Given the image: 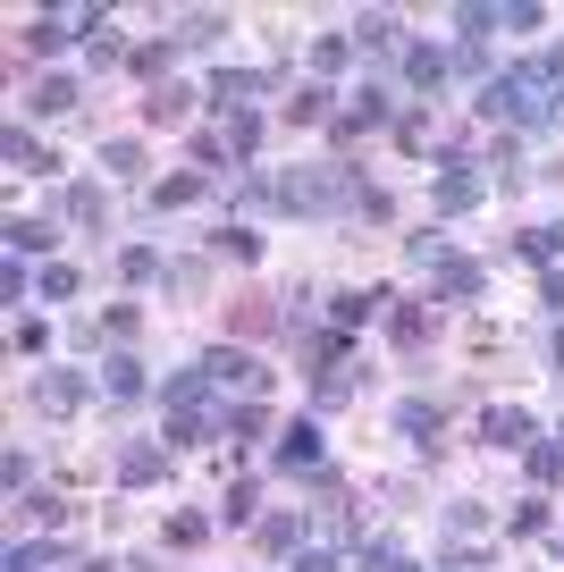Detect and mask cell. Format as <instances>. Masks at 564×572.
Segmentation results:
<instances>
[{
	"instance_id": "obj_17",
	"label": "cell",
	"mask_w": 564,
	"mask_h": 572,
	"mask_svg": "<svg viewBox=\"0 0 564 572\" xmlns=\"http://www.w3.org/2000/svg\"><path fill=\"white\" fill-rule=\"evenodd\" d=\"M228 144H236V152H253V144H261V119H253V110H236V119H228Z\"/></svg>"
},
{
	"instance_id": "obj_16",
	"label": "cell",
	"mask_w": 564,
	"mask_h": 572,
	"mask_svg": "<svg viewBox=\"0 0 564 572\" xmlns=\"http://www.w3.org/2000/svg\"><path fill=\"white\" fill-rule=\"evenodd\" d=\"M119 472H126V480H152V472H160V446H126Z\"/></svg>"
},
{
	"instance_id": "obj_9",
	"label": "cell",
	"mask_w": 564,
	"mask_h": 572,
	"mask_svg": "<svg viewBox=\"0 0 564 572\" xmlns=\"http://www.w3.org/2000/svg\"><path fill=\"white\" fill-rule=\"evenodd\" d=\"M144 119H152V127H177V119H186V94H177V85H160V94L144 101Z\"/></svg>"
},
{
	"instance_id": "obj_6",
	"label": "cell",
	"mask_w": 564,
	"mask_h": 572,
	"mask_svg": "<svg viewBox=\"0 0 564 572\" xmlns=\"http://www.w3.org/2000/svg\"><path fill=\"white\" fill-rule=\"evenodd\" d=\"M405 76H413V85H439V76H446V51H439V42H413V51H405Z\"/></svg>"
},
{
	"instance_id": "obj_12",
	"label": "cell",
	"mask_w": 564,
	"mask_h": 572,
	"mask_svg": "<svg viewBox=\"0 0 564 572\" xmlns=\"http://www.w3.org/2000/svg\"><path fill=\"white\" fill-rule=\"evenodd\" d=\"M363 572H421L405 547H363Z\"/></svg>"
},
{
	"instance_id": "obj_5",
	"label": "cell",
	"mask_w": 564,
	"mask_h": 572,
	"mask_svg": "<svg viewBox=\"0 0 564 572\" xmlns=\"http://www.w3.org/2000/svg\"><path fill=\"white\" fill-rule=\"evenodd\" d=\"M203 380H211V387H261V371H253L245 353H211V362H203Z\"/></svg>"
},
{
	"instance_id": "obj_1",
	"label": "cell",
	"mask_w": 564,
	"mask_h": 572,
	"mask_svg": "<svg viewBox=\"0 0 564 572\" xmlns=\"http://www.w3.org/2000/svg\"><path fill=\"white\" fill-rule=\"evenodd\" d=\"M480 110H489V119H514V127H548V119L564 110V42L548 51V60H531V67H505V76H489Z\"/></svg>"
},
{
	"instance_id": "obj_14",
	"label": "cell",
	"mask_w": 564,
	"mask_h": 572,
	"mask_svg": "<svg viewBox=\"0 0 564 572\" xmlns=\"http://www.w3.org/2000/svg\"><path fill=\"white\" fill-rule=\"evenodd\" d=\"M34 110H76V85H68V76H51V85H34Z\"/></svg>"
},
{
	"instance_id": "obj_4",
	"label": "cell",
	"mask_w": 564,
	"mask_h": 572,
	"mask_svg": "<svg viewBox=\"0 0 564 572\" xmlns=\"http://www.w3.org/2000/svg\"><path fill=\"white\" fill-rule=\"evenodd\" d=\"M480 430H489V446H531V413H523V405H498Z\"/></svg>"
},
{
	"instance_id": "obj_19",
	"label": "cell",
	"mask_w": 564,
	"mask_h": 572,
	"mask_svg": "<svg viewBox=\"0 0 564 572\" xmlns=\"http://www.w3.org/2000/svg\"><path fill=\"white\" fill-rule=\"evenodd\" d=\"M396 42V17H363V51H388Z\"/></svg>"
},
{
	"instance_id": "obj_7",
	"label": "cell",
	"mask_w": 564,
	"mask_h": 572,
	"mask_svg": "<svg viewBox=\"0 0 564 572\" xmlns=\"http://www.w3.org/2000/svg\"><path fill=\"white\" fill-rule=\"evenodd\" d=\"M471 202H480V177H471V169L439 177V211H471Z\"/></svg>"
},
{
	"instance_id": "obj_20",
	"label": "cell",
	"mask_w": 564,
	"mask_h": 572,
	"mask_svg": "<svg viewBox=\"0 0 564 572\" xmlns=\"http://www.w3.org/2000/svg\"><path fill=\"white\" fill-rule=\"evenodd\" d=\"M295 572H338V556H329V547H312V556H304Z\"/></svg>"
},
{
	"instance_id": "obj_3",
	"label": "cell",
	"mask_w": 564,
	"mask_h": 572,
	"mask_svg": "<svg viewBox=\"0 0 564 572\" xmlns=\"http://www.w3.org/2000/svg\"><path fill=\"white\" fill-rule=\"evenodd\" d=\"M279 463H286V472H312V463H320V430H312V421H295V430L279 438Z\"/></svg>"
},
{
	"instance_id": "obj_2",
	"label": "cell",
	"mask_w": 564,
	"mask_h": 572,
	"mask_svg": "<svg viewBox=\"0 0 564 572\" xmlns=\"http://www.w3.org/2000/svg\"><path fill=\"white\" fill-rule=\"evenodd\" d=\"M76 396H85L76 371H42V380H34V405H42V413H76Z\"/></svg>"
},
{
	"instance_id": "obj_11",
	"label": "cell",
	"mask_w": 564,
	"mask_h": 572,
	"mask_svg": "<svg viewBox=\"0 0 564 572\" xmlns=\"http://www.w3.org/2000/svg\"><path fill=\"white\" fill-rule=\"evenodd\" d=\"M42 245H51L42 220H9V253H42Z\"/></svg>"
},
{
	"instance_id": "obj_15",
	"label": "cell",
	"mask_w": 564,
	"mask_h": 572,
	"mask_svg": "<svg viewBox=\"0 0 564 572\" xmlns=\"http://www.w3.org/2000/svg\"><path fill=\"white\" fill-rule=\"evenodd\" d=\"M60 42H68L60 17H34V26H26V51H60Z\"/></svg>"
},
{
	"instance_id": "obj_18",
	"label": "cell",
	"mask_w": 564,
	"mask_h": 572,
	"mask_svg": "<svg viewBox=\"0 0 564 572\" xmlns=\"http://www.w3.org/2000/svg\"><path fill=\"white\" fill-rule=\"evenodd\" d=\"M194 194H203V177H169V186H152V202L169 211V202H194Z\"/></svg>"
},
{
	"instance_id": "obj_8",
	"label": "cell",
	"mask_w": 564,
	"mask_h": 572,
	"mask_svg": "<svg viewBox=\"0 0 564 572\" xmlns=\"http://www.w3.org/2000/svg\"><path fill=\"white\" fill-rule=\"evenodd\" d=\"M101 387H110V396H144V362H101Z\"/></svg>"
},
{
	"instance_id": "obj_13",
	"label": "cell",
	"mask_w": 564,
	"mask_h": 572,
	"mask_svg": "<svg viewBox=\"0 0 564 572\" xmlns=\"http://www.w3.org/2000/svg\"><path fill=\"white\" fill-rule=\"evenodd\" d=\"M211 253H236V261H253V253H261V236H245V227H220V236H211Z\"/></svg>"
},
{
	"instance_id": "obj_10",
	"label": "cell",
	"mask_w": 564,
	"mask_h": 572,
	"mask_svg": "<svg viewBox=\"0 0 564 572\" xmlns=\"http://www.w3.org/2000/svg\"><path fill=\"white\" fill-rule=\"evenodd\" d=\"M286 119H295V127H312V119H329V94H320V85H304V94L286 101Z\"/></svg>"
}]
</instances>
